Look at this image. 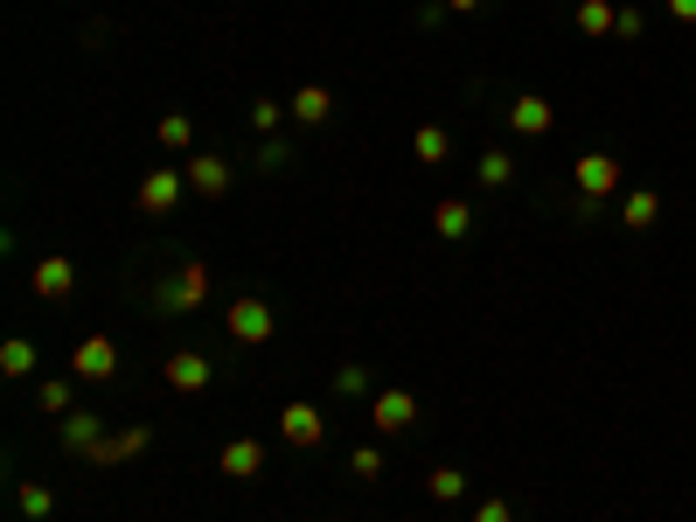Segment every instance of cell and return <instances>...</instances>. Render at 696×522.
Listing matches in <instances>:
<instances>
[{
    "instance_id": "12",
    "label": "cell",
    "mask_w": 696,
    "mask_h": 522,
    "mask_svg": "<svg viewBox=\"0 0 696 522\" xmlns=\"http://www.w3.org/2000/svg\"><path fill=\"white\" fill-rule=\"evenodd\" d=\"M105 439H111V432H105V418H98V412H70V418H63V453L91 460Z\"/></svg>"
},
{
    "instance_id": "13",
    "label": "cell",
    "mask_w": 696,
    "mask_h": 522,
    "mask_svg": "<svg viewBox=\"0 0 696 522\" xmlns=\"http://www.w3.org/2000/svg\"><path fill=\"white\" fill-rule=\"evenodd\" d=\"M216 467L231 474V481H258V474H266V439H231Z\"/></svg>"
},
{
    "instance_id": "19",
    "label": "cell",
    "mask_w": 696,
    "mask_h": 522,
    "mask_svg": "<svg viewBox=\"0 0 696 522\" xmlns=\"http://www.w3.org/2000/svg\"><path fill=\"white\" fill-rule=\"evenodd\" d=\"M35 342H22V334H8V342H0V377H35Z\"/></svg>"
},
{
    "instance_id": "9",
    "label": "cell",
    "mask_w": 696,
    "mask_h": 522,
    "mask_svg": "<svg viewBox=\"0 0 696 522\" xmlns=\"http://www.w3.org/2000/svg\"><path fill=\"white\" fill-rule=\"evenodd\" d=\"M28 293L35 300H70V293H78V265H70V258H43V265L28 272Z\"/></svg>"
},
{
    "instance_id": "10",
    "label": "cell",
    "mask_w": 696,
    "mask_h": 522,
    "mask_svg": "<svg viewBox=\"0 0 696 522\" xmlns=\"http://www.w3.org/2000/svg\"><path fill=\"white\" fill-rule=\"evenodd\" d=\"M181 175H188V189H196V195H231V161H223V154H188V167H181Z\"/></svg>"
},
{
    "instance_id": "8",
    "label": "cell",
    "mask_w": 696,
    "mask_h": 522,
    "mask_svg": "<svg viewBox=\"0 0 696 522\" xmlns=\"http://www.w3.org/2000/svg\"><path fill=\"white\" fill-rule=\"evenodd\" d=\"M181 189H188V175L154 167V175L140 181V210H146V216H175V210H181Z\"/></svg>"
},
{
    "instance_id": "32",
    "label": "cell",
    "mask_w": 696,
    "mask_h": 522,
    "mask_svg": "<svg viewBox=\"0 0 696 522\" xmlns=\"http://www.w3.org/2000/svg\"><path fill=\"white\" fill-rule=\"evenodd\" d=\"M669 14L675 22H696V0H669Z\"/></svg>"
},
{
    "instance_id": "26",
    "label": "cell",
    "mask_w": 696,
    "mask_h": 522,
    "mask_svg": "<svg viewBox=\"0 0 696 522\" xmlns=\"http://www.w3.org/2000/svg\"><path fill=\"white\" fill-rule=\"evenodd\" d=\"M425 488H432V501H460V495H467V474H460V467H432Z\"/></svg>"
},
{
    "instance_id": "24",
    "label": "cell",
    "mask_w": 696,
    "mask_h": 522,
    "mask_svg": "<svg viewBox=\"0 0 696 522\" xmlns=\"http://www.w3.org/2000/svg\"><path fill=\"white\" fill-rule=\"evenodd\" d=\"M613 22H620V8H606V0H578V28L586 35H613Z\"/></svg>"
},
{
    "instance_id": "27",
    "label": "cell",
    "mask_w": 696,
    "mask_h": 522,
    "mask_svg": "<svg viewBox=\"0 0 696 522\" xmlns=\"http://www.w3.org/2000/svg\"><path fill=\"white\" fill-rule=\"evenodd\" d=\"M279 119H293V111L279 105V98H258V105H251V133H258V140H272V126H279Z\"/></svg>"
},
{
    "instance_id": "25",
    "label": "cell",
    "mask_w": 696,
    "mask_h": 522,
    "mask_svg": "<svg viewBox=\"0 0 696 522\" xmlns=\"http://www.w3.org/2000/svg\"><path fill=\"white\" fill-rule=\"evenodd\" d=\"M334 390H342V398H376L369 363H342V369H334Z\"/></svg>"
},
{
    "instance_id": "31",
    "label": "cell",
    "mask_w": 696,
    "mask_h": 522,
    "mask_svg": "<svg viewBox=\"0 0 696 522\" xmlns=\"http://www.w3.org/2000/svg\"><path fill=\"white\" fill-rule=\"evenodd\" d=\"M648 22H641V8H620V22H613V35H627V43H634V35H641Z\"/></svg>"
},
{
    "instance_id": "30",
    "label": "cell",
    "mask_w": 696,
    "mask_h": 522,
    "mask_svg": "<svg viewBox=\"0 0 696 522\" xmlns=\"http://www.w3.org/2000/svg\"><path fill=\"white\" fill-rule=\"evenodd\" d=\"M286 161H293L286 140H266V146H258V167H286Z\"/></svg>"
},
{
    "instance_id": "17",
    "label": "cell",
    "mask_w": 696,
    "mask_h": 522,
    "mask_svg": "<svg viewBox=\"0 0 696 522\" xmlns=\"http://www.w3.org/2000/svg\"><path fill=\"white\" fill-rule=\"evenodd\" d=\"M620 223H627V230H654V223H662V195H654V189H634L627 202H620Z\"/></svg>"
},
{
    "instance_id": "20",
    "label": "cell",
    "mask_w": 696,
    "mask_h": 522,
    "mask_svg": "<svg viewBox=\"0 0 696 522\" xmlns=\"http://www.w3.org/2000/svg\"><path fill=\"white\" fill-rule=\"evenodd\" d=\"M411 154H418L425 167H439L446 154H453V133H446V126H418V133H411Z\"/></svg>"
},
{
    "instance_id": "33",
    "label": "cell",
    "mask_w": 696,
    "mask_h": 522,
    "mask_svg": "<svg viewBox=\"0 0 696 522\" xmlns=\"http://www.w3.org/2000/svg\"><path fill=\"white\" fill-rule=\"evenodd\" d=\"M446 8H453V14H481L487 0H446Z\"/></svg>"
},
{
    "instance_id": "11",
    "label": "cell",
    "mask_w": 696,
    "mask_h": 522,
    "mask_svg": "<svg viewBox=\"0 0 696 522\" xmlns=\"http://www.w3.org/2000/svg\"><path fill=\"white\" fill-rule=\"evenodd\" d=\"M509 126H516V140H543L557 126V111H551V98H536V91H522V98L509 105Z\"/></svg>"
},
{
    "instance_id": "1",
    "label": "cell",
    "mask_w": 696,
    "mask_h": 522,
    "mask_svg": "<svg viewBox=\"0 0 696 522\" xmlns=\"http://www.w3.org/2000/svg\"><path fill=\"white\" fill-rule=\"evenodd\" d=\"M210 307V265H202V258H181L175 272L167 278H154V313H202Z\"/></svg>"
},
{
    "instance_id": "16",
    "label": "cell",
    "mask_w": 696,
    "mask_h": 522,
    "mask_svg": "<svg viewBox=\"0 0 696 522\" xmlns=\"http://www.w3.org/2000/svg\"><path fill=\"white\" fill-rule=\"evenodd\" d=\"M432 230L446 237V245H460L467 230H474V210H467L460 195H446V202H432Z\"/></svg>"
},
{
    "instance_id": "21",
    "label": "cell",
    "mask_w": 696,
    "mask_h": 522,
    "mask_svg": "<svg viewBox=\"0 0 696 522\" xmlns=\"http://www.w3.org/2000/svg\"><path fill=\"white\" fill-rule=\"evenodd\" d=\"M154 140L167 146V154H188V146H196V126H188V119H181V111H167V119L154 126Z\"/></svg>"
},
{
    "instance_id": "4",
    "label": "cell",
    "mask_w": 696,
    "mask_h": 522,
    "mask_svg": "<svg viewBox=\"0 0 696 522\" xmlns=\"http://www.w3.org/2000/svg\"><path fill=\"white\" fill-rule=\"evenodd\" d=\"M279 439H286V446H299V453H314V446L328 439V425H321V404L293 398L286 412H279Z\"/></svg>"
},
{
    "instance_id": "3",
    "label": "cell",
    "mask_w": 696,
    "mask_h": 522,
    "mask_svg": "<svg viewBox=\"0 0 696 522\" xmlns=\"http://www.w3.org/2000/svg\"><path fill=\"white\" fill-rule=\"evenodd\" d=\"M70 377L78 383H111L119 377V342H111V334H84V342L70 348Z\"/></svg>"
},
{
    "instance_id": "23",
    "label": "cell",
    "mask_w": 696,
    "mask_h": 522,
    "mask_svg": "<svg viewBox=\"0 0 696 522\" xmlns=\"http://www.w3.org/2000/svg\"><path fill=\"white\" fill-rule=\"evenodd\" d=\"M474 175H481V189H509V181H516V154H481Z\"/></svg>"
},
{
    "instance_id": "22",
    "label": "cell",
    "mask_w": 696,
    "mask_h": 522,
    "mask_svg": "<svg viewBox=\"0 0 696 522\" xmlns=\"http://www.w3.org/2000/svg\"><path fill=\"white\" fill-rule=\"evenodd\" d=\"M14 509H22V515H28V522H43V515H49V509H56V495H49V488H43V481H22V488H14Z\"/></svg>"
},
{
    "instance_id": "5",
    "label": "cell",
    "mask_w": 696,
    "mask_h": 522,
    "mask_svg": "<svg viewBox=\"0 0 696 522\" xmlns=\"http://www.w3.org/2000/svg\"><path fill=\"white\" fill-rule=\"evenodd\" d=\"M161 377H167V390H181V398H202V390H210V356H202V348H175V356L161 363Z\"/></svg>"
},
{
    "instance_id": "29",
    "label": "cell",
    "mask_w": 696,
    "mask_h": 522,
    "mask_svg": "<svg viewBox=\"0 0 696 522\" xmlns=\"http://www.w3.org/2000/svg\"><path fill=\"white\" fill-rule=\"evenodd\" d=\"M474 522H516V509H509V501H502V495H487L481 509H474Z\"/></svg>"
},
{
    "instance_id": "7",
    "label": "cell",
    "mask_w": 696,
    "mask_h": 522,
    "mask_svg": "<svg viewBox=\"0 0 696 522\" xmlns=\"http://www.w3.org/2000/svg\"><path fill=\"white\" fill-rule=\"evenodd\" d=\"M571 181H578V195H586V202H606V195L620 189V161H613V154H578Z\"/></svg>"
},
{
    "instance_id": "14",
    "label": "cell",
    "mask_w": 696,
    "mask_h": 522,
    "mask_svg": "<svg viewBox=\"0 0 696 522\" xmlns=\"http://www.w3.org/2000/svg\"><path fill=\"white\" fill-rule=\"evenodd\" d=\"M146 446H154V425H126V432H111L91 460H98V467H119V460H140Z\"/></svg>"
},
{
    "instance_id": "6",
    "label": "cell",
    "mask_w": 696,
    "mask_h": 522,
    "mask_svg": "<svg viewBox=\"0 0 696 522\" xmlns=\"http://www.w3.org/2000/svg\"><path fill=\"white\" fill-rule=\"evenodd\" d=\"M369 418H376V432H411V425H418V398H411V390H376L369 398Z\"/></svg>"
},
{
    "instance_id": "15",
    "label": "cell",
    "mask_w": 696,
    "mask_h": 522,
    "mask_svg": "<svg viewBox=\"0 0 696 522\" xmlns=\"http://www.w3.org/2000/svg\"><path fill=\"white\" fill-rule=\"evenodd\" d=\"M286 111H293L299 126H328V119H334V91H328V84H299L293 98H286Z\"/></svg>"
},
{
    "instance_id": "28",
    "label": "cell",
    "mask_w": 696,
    "mask_h": 522,
    "mask_svg": "<svg viewBox=\"0 0 696 522\" xmlns=\"http://www.w3.org/2000/svg\"><path fill=\"white\" fill-rule=\"evenodd\" d=\"M349 474H355V481H384V453H376V446H355V453H349Z\"/></svg>"
},
{
    "instance_id": "2",
    "label": "cell",
    "mask_w": 696,
    "mask_h": 522,
    "mask_svg": "<svg viewBox=\"0 0 696 522\" xmlns=\"http://www.w3.org/2000/svg\"><path fill=\"white\" fill-rule=\"evenodd\" d=\"M223 328H231V342H237V348H266L272 334H279V313H272L266 300H251V293H244V300L223 307Z\"/></svg>"
},
{
    "instance_id": "18",
    "label": "cell",
    "mask_w": 696,
    "mask_h": 522,
    "mask_svg": "<svg viewBox=\"0 0 696 522\" xmlns=\"http://www.w3.org/2000/svg\"><path fill=\"white\" fill-rule=\"evenodd\" d=\"M78 377H49L43 390H35V404H43V418H70L78 412V390H70Z\"/></svg>"
}]
</instances>
